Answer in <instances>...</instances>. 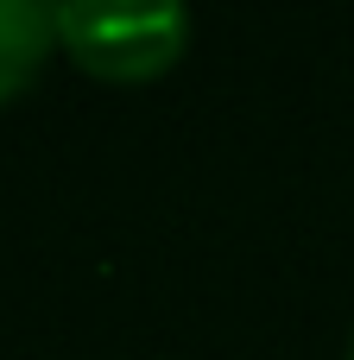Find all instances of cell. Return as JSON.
Wrapping results in <instances>:
<instances>
[{"label":"cell","instance_id":"cell-1","mask_svg":"<svg viewBox=\"0 0 354 360\" xmlns=\"http://www.w3.org/2000/svg\"><path fill=\"white\" fill-rule=\"evenodd\" d=\"M184 6H57V51L101 82H152L190 51Z\"/></svg>","mask_w":354,"mask_h":360},{"label":"cell","instance_id":"cell-3","mask_svg":"<svg viewBox=\"0 0 354 360\" xmlns=\"http://www.w3.org/2000/svg\"><path fill=\"white\" fill-rule=\"evenodd\" d=\"M348 360H354V342H348Z\"/></svg>","mask_w":354,"mask_h":360},{"label":"cell","instance_id":"cell-2","mask_svg":"<svg viewBox=\"0 0 354 360\" xmlns=\"http://www.w3.org/2000/svg\"><path fill=\"white\" fill-rule=\"evenodd\" d=\"M57 51V6H38V0H0V108L19 101L44 57Z\"/></svg>","mask_w":354,"mask_h":360}]
</instances>
